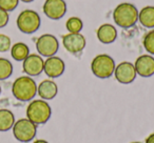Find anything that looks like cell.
I'll use <instances>...</instances> for the list:
<instances>
[{
	"label": "cell",
	"instance_id": "6da1fadb",
	"mask_svg": "<svg viewBox=\"0 0 154 143\" xmlns=\"http://www.w3.org/2000/svg\"><path fill=\"white\" fill-rule=\"evenodd\" d=\"M113 20L122 28H130L138 22V10L130 2H122L114 9Z\"/></svg>",
	"mask_w": 154,
	"mask_h": 143
},
{
	"label": "cell",
	"instance_id": "7a4b0ae2",
	"mask_svg": "<svg viewBox=\"0 0 154 143\" xmlns=\"http://www.w3.org/2000/svg\"><path fill=\"white\" fill-rule=\"evenodd\" d=\"M13 96L19 101H31L37 94V84L30 76H21L12 85Z\"/></svg>",
	"mask_w": 154,
	"mask_h": 143
},
{
	"label": "cell",
	"instance_id": "3957f363",
	"mask_svg": "<svg viewBox=\"0 0 154 143\" xmlns=\"http://www.w3.org/2000/svg\"><path fill=\"white\" fill-rule=\"evenodd\" d=\"M51 106L47 101L42 99L33 100L26 107V117L36 125L45 124V122H48L51 118Z\"/></svg>",
	"mask_w": 154,
	"mask_h": 143
},
{
	"label": "cell",
	"instance_id": "277c9868",
	"mask_svg": "<svg viewBox=\"0 0 154 143\" xmlns=\"http://www.w3.org/2000/svg\"><path fill=\"white\" fill-rule=\"evenodd\" d=\"M116 64L114 59L107 54H100L93 58L91 70L93 75L99 79H108L114 74Z\"/></svg>",
	"mask_w": 154,
	"mask_h": 143
},
{
	"label": "cell",
	"instance_id": "5b68a950",
	"mask_svg": "<svg viewBox=\"0 0 154 143\" xmlns=\"http://www.w3.org/2000/svg\"><path fill=\"white\" fill-rule=\"evenodd\" d=\"M40 24V16L33 10H24L17 17V28L23 34H33L37 32Z\"/></svg>",
	"mask_w": 154,
	"mask_h": 143
},
{
	"label": "cell",
	"instance_id": "8992f818",
	"mask_svg": "<svg viewBox=\"0 0 154 143\" xmlns=\"http://www.w3.org/2000/svg\"><path fill=\"white\" fill-rule=\"evenodd\" d=\"M37 133V126L31 120L20 119L13 125V135L20 142H29L35 138Z\"/></svg>",
	"mask_w": 154,
	"mask_h": 143
},
{
	"label": "cell",
	"instance_id": "52a82bcc",
	"mask_svg": "<svg viewBox=\"0 0 154 143\" xmlns=\"http://www.w3.org/2000/svg\"><path fill=\"white\" fill-rule=\"evenodd\" d=\"M59 49L57 38L52 34H43L36 40V49L41 57L55 56Z\"/></svg>",
	"mask_w": 154,
	"mask_h": 143
},
{
	"label": "cell",
	"instance_id": "ba28073f",
	"mask_svg": "<svg viewBox=\"0 0 154 143\" xmlns=\"http://www.w3.org/2000/svg\"><path fill=\"white\" fill-rule=\"evenodd\" d=\"M42 11L49 19L59 20L66 13V3L64 0H45Z\"/></svg>",
	"mask_w": 154,
	"mask_h": 143
},
{
	"label": "cell",
	"instance_id": "9c48e42d",
	"mask_svg": "<svg viewBox=\"0 0 154 143\" xmlns=\"http://www.w3.org/2000/svg\"><path fill=\"white\" fill-rule=\"evenodd\" d=\"M64 49L71 54H77L84 51L87 41L82 33H68L62 37Z\"/></svg>",
	"mask_w": 154,
	"mask_h": 143
},
{
	"label": "cell",
	"instance_id": "30bf717a",
	"mask_svg": "<svg viewBox=\"0 0 154 143\" xmlns=\"http://www.w3.org/2000/svg\"><path fill=\"white\" fill-rule=\"evenodd\" d=\"M114 76H115V79L122 84L132 83L137 76L134 64L129 61L120 62L118 65H116Z\"/></svg>",
	"mask_w": 154,
	"mask_h": 143
},
{
	"label": "cell",
	"instance_id": "8fae6325",
	"mask_svg": "<svg viewBox=\"0 0 154 143\" xmlns=\"http://www.w3.org/2000/svg\"><path fill=\"white\" fill-rule=\"evenodd\" d=\"M43 65H45V60L42 59L40 55L37 54H30L26 59L23 60V72L30 77L40 75L43 72Z\"/></svg>",
	"mask_w": 154,
	"mask_h": 143
},
{
	"label": "cell",
	"instance_id": "7c38bea8",
	"mask_svg": "<svg viewBox=\"0 0 154 143\" xmlns=\"http://www.w3.org/2000/svg\"><path fill=\"white\" fill-rule=\"evenodd\" d=\"M64 68H66V64H64L63 60L59 57L52 56V57H48L45 60L43 72L48 77L52 78V79L60 77L63 74Z\"/></svg>",
	"mask_w": 154,
	"mask_h": 143
},
{
	"label": "cell",
	"instance_id": "4fadbf2b",
	"mask_svg": "<svg viewBox=\"0 0 154 143\" xmlns=\"http://www.w3.org/2000/svg\"><path fill=\"white\" fill-rule=\"evenodd\" d=\"M136 74L140 77L149 78L154 75V57L152 55H141L134 63Z\"/></svg>",
	"mask_w": 154,
	"mask_h": 143
},
{
	"label": "cell",
	"instance_id": "5bb4252c",
	"mask_svg": "<svg viewBox=\"0 0 154 143\" xmlns=\"http://www.w3.org/2000/svg\"><path fill=\"white\" fill-rule=\"evenodd\" d=\"M97 39L103 44L113 43L117 38V30L111 23H103L96 31Z\"/></svg>",
	"mask_w": 154,
	"mask_h": 143
},
{
	"label": "cell",
	"instance_id": "9a60e30c",
	"mask_svg": "<svg viewBox=\"0 0 154 143\" xmlns=\"http://www.w3.org/2000/svg\"><path fill=\"white\" fill-rule=\"evenodd\" d=\"M58 93V86L53 80L45 79L37 86V94L42 100H52L56 97Z\"/></svg>",
	"mask_w": 154,
	"mask_h": 143
},
{
	"label": "cell",
	"instance_id": "2e32d148",
	"mask_svg": "<svg viewBox=\"0 0 154 143\" xmlns=\"http://www.w3.org/2000/svg\"><path fill=\"white\" fill-rule=\"evenodd\" d=\"M138 21L143 28H154V7L147 5L138 12Z\"/></svg>",
	"mask_w": 154,
	"mask_h": 143
},
{
	"label": "cell",
	"instance_id": "e0dca14e",
	"mask_svg": "<svg viewBox=\"0 0 154 143\" xmlns=\"http://www.w3.org/2000/svg\"><path fill=\"white\" fill-rule=\"evenodd\" d=\"M15 123L14 114L9 109H0V132H7L13 128Z\"/></svg>",
	"mask_w": 154,
	"mask_h": 143
},
{
	"label": "cell",
	"instance_id": "ac0fdd59",
	"mask_svg": "<svg viewBox=\"0 0 154 143\" xmlns=\"http://www.w3.org/2000/svg\"><path fill=\"white\" fill-rule=\"evenodd\" d=\"M11 55L16 61H23L30 55V49L23 42H17L11 47Z\"/></svg>",
	"mask_w": 154,
	"mask_h": 143
},
{
	"label": "cell",
	"instance_id": "d6986e66",
	"mask_svg": "<svg viewBox=\"0 0 154 143\" xmlns=\"http://www.w3.org/2000/svg\"><path fill=\"white\" fill-rule=\"evenodd\" d=\"M84 28V22L79 17H71L66 20V28L69 33H80Z\"/></svg>",
	"mask_w": 154,
	"mask_h": 143
},
{
	"label": "cell",
	"instance_id": "ffe728a7",
	"mask_svg": "<svg viewBox=\"0 0 154 143\" xmlns=\"http://www.w3.org/2000/svg\"><path fill=\"white\" fill-rule=\"evenodd\" d=\"M13 74V64L5 58H0V80H5Z\"/></svg>",
	"mask_w": 154,
	"mask_h": 143
},
{
	"label": "cell",
	"instance_id": "44dd1931",
	"mask_svg": "<svg viewBox=\"0 0 154 143\" xmlns=\"http://www.w3.org/2000/svg\"><path fill=\"white\" fill-rule=\"evenodd\" d=\"M143 44L145 49L150 55H154V30H151L145 35Z\"/></svg>",
	"mask_w": 154,
	"mask_h": 143
},
{
	"label": "cell",
	"instance_id": "7402d4cb",
	"mask_svg": "<svg viewBox=\"0 0 154 143\" xmlns=\"http://www.w3.org/2000/svg\"><path fill=\"white\" fill-rule=\"evenodd\" d=\"M19 0H0V9L5 12H12L18 7Z\"/></svg>",
	"mask_w": 154,
	"mask_h": 143
},
{
	"label": "cell",
	"instance_id": "603a6c76",
	"mask_svg": "<svg viewBox=\"0 0 154 143\" xmlns=\"http://www.w3.org/2000/svg\"><path fill=\"white\" fill-rule=\"evenodd\" d=\"M11 38L5 34H0V53H5L11 49Z\"/></svg>",
	"mask_w": 154,
	"mask_h": 143
},
{
	"label": "cell",
	"instance_id": "cb8c5ba5",
	"mask_svg": "<svg viewBox=\"0 0 154 143\" xmlns=\"http://www.w3.org/2000/svg\"><path fill=\"white\" fill-rule=\"evenodd\" d=\"M10 19L9 13L5 11H3L2 9H0V28H5V25L8 24Z\"/></svg>",
	"mask_w": 154,
	"mask_h": 143
},
{
	"label": "cell",
	"instance_id": "d4e9b609",
	"mask_svg": "<svg viewBox=\"0 0 154 143\" xmlns=\"http://www.w3.org/2000/svg\"><path fill=\"white\" fill-rule=\"evenodd\" d=\"M145 143H154V133L153 134H151L147 139H146Z\"/></svg>",
	"mask_w": 154,
	"mask_h": 143
},
{
	"label": "cell",
	"instance_id": "484cf974",
	"mask_svg": "<svg viewBox=\"0 0 154 143\" xmlns=\"http://www.w3.org/2000/svg\"><path fill=\"white\" fill-rule=\"evenodd\" d=\"M33 143H49L48 141H45V140H36V141H34Z\"/></svg>",
	"mask_w": 154,
	"mask_h": 143
},
{
	"label": "cell",
	"instance_id": "4316f807",
	"mask_svg": "<svg viewBox=\"0 0 154 143\" xmlns=\"http://www.w3.org/2000/svg\"><path fill=\"white\" fill-rule=\"evenodd\" d=\"M19 1H22L24 3H30V2H33L34 0H19Z\"/></svg>",
	"mask_w": 154,
	"mask_h": 143
},
{
	"label": "cell",
	"instance_id": "83f0119b",
	"mask_svg": "<svg viewBox=\"0 0 154 143\" xmlns=\"http://www.w3.org/2000/svg\"><path fill=\"white\" fill-rule=\"evenodd\" d=\"M131 143H141V142H131Z\"/></svg>",
	"mask_w": 154,
	"mask_h": 143
},
{
	"label": "cell",
	"instance_id": "f1b7e54d",
	"mask_svg": "<svg viewBox=\"0 0 154 143\" xmlns=\"http://www.w3.org/2000/svg\"><path fill=\"white\" fill-rule=\"evenodd\" d=\"M0 94H1V86H0Z\"/></svg>",
	"mask_w": 154,
	"mask_h": 143
}]
</instances>
